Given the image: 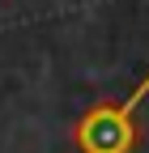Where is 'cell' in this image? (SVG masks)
<instances>
[{"mask_svg": "<svg viewBox=\"0 0 149 153\" xmlns=\"http://www.w3.org/2000/svg\"><path fill=\"white\" fill-rule=\"evenodd\" d=\"M149 94V76L128 94L124 102H98L94 111H85L77 128H72V140L81 153H132L136 145V106Z\"/></svg>", "mask_w": 149, "mask_h": 153, "instance_id": "cell-1", "label": "cell"}]
</instances>
